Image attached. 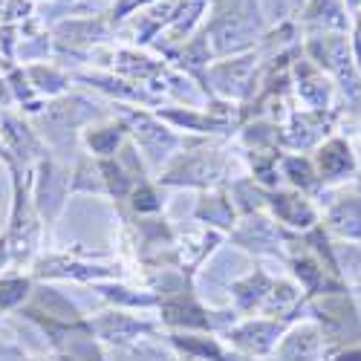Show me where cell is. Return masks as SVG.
I'll return each mask as SVG.
<instances>
[{
	"label": "cell",
	"instance_id": "cell-1",
	"mask_svg": "<svg viewBox=\"0 0 361 361\" xmlns=\"http://www.w3.org/2000/svg\"><path fill=\"white\" fill-rule=\"evenodd\" d=\"M263 20L257 0H214L212 20L205 26V38H212L217 55H234L255 44Z\"/></svg>",
	"mask_w": 361,
	"mask_h": 361
},
{
	"label": "cell",
	"instance_id": "cell-2",
	"mask_svg": "<svg viewBox=\"0 0 361 361\" xmlns=\"http://www.w3.org/2000/svg\"><path fill=\"white\" fill-rule=\"evenodd\" d=\"M312 312L318 318L315 326L321 329L324 344L336 347V353L361 344V315L347 292L321 295L318 300H312Z\"/></svg>",
	"mask_w": 361,
	"mask_h": 361
},
{
	"label": "cell",
	"instance_id": "cell-3",
	"mask_svg": "<svg viewBox=\"0 0 361 361\" xmlns=\"http://www.w3.org/2000/svg\"><path fill=\"white\" fill-rule=\"evenodd\" d=\"M307 52L315 61L318 70H326L333 73L341 87L347 90V96L355 99L358 93V67L353 61V49H350V41L344 32H318L310 38L307 44Z\"/></svg>",
	"mask_w": 361,
	"mask_h": 361
},
{
	"label": "cell",
	"instance_id": "cell-4",
	"mask_svg": "<svg viewBox=\"0 0 361 361\" xmlns=\"http://www.w3.org/2000/svg\"><path fill=\"white\" fill-rule=\"evenodd\" d=\"M315 173L321 179V185H329V183H341V179H350L358 173V157L353 154V147L347 139H326L318 150H315Z\"/></svg>",
	"mask_w": 361,
	"mask_h": 361
},
{
	"label": "cell",
	"instance_id": "cell-5",
	"mask_svg": "<svg viewBox=\"0 0 361 361\" xmlns=\"http://www.w3.org/2000/svg\"><path fill=\"white\" fill-rule=\"evenodd\" d=\"M324 223H326V231H333L336 237L361 243V191L336 197Z\"/></svg>",
	"mask_w": 361,
	"mask_h": 361
},
{
	"label": "cell",
	"instance_id": "cell-6",
	"mask_svg": "<svg viewBox=\"0 0 361 361\" xmlns=\"http://www.w3.org/2000/svg\"><path fill=\"white\" fill-rule=\"evenodd\" d=\"M252 70H255V55H243V58H231L217 67L208 70V75L214 78L217 93L223 96H246L252 90Z\"/></svg>",
	"mask_w": 361,
	"mask_h": 361
},
{
	"label": "cell",
	"instance_id": "cell-7",
	"mask_svg": "<svg viewBox=\"0 0 361 361\" xmlns=\"http://www.w3.org/2000/svg\"><path fill=\"white\" fill-rule=\"evenodd\" d=\"M220 165L208 154H188L183 159H176V165L159 176L165 185H208L212 179H217Z\"/></svg>",
	"mask_w": 361,
	"mask_h": 361
},
{
	"label": "cell",
	"instance_id": "cell-8",
	"mask_svg": "<svg viewBox=\"0 0 361 361\" xmlns=\"http://www.w3.org/2000/svg\"><path fill=\"white\" fill-rule=\"evenodd\" d=\"M269 205H272V212L281 223L292 226V228H300V231H307L318 223V214H315V208L310 205V200L304 194H289V191H272V194H266Z\"/></svg>",
	"mask_w": 361,
	"mask_h": 361
},
{
	"label": "cell",
	"instance_id": "cell-9",
	"mask_svg": "<svg viewBox=\"0 0 361 361\" xmlns=\"http://www.w3.org/2000/svg\"><path fill=\"white\" fill-rule=\"evenodd\" d=\"M321 350H324L321 329L315 324H300L278 347V358L281 361H318Z\"/></svg>",
	"mask_w": 361,
	"mask_h": 361
},
{
	"label": "cell",
	"instance_id": "cell-10",
	"mask_svg": "<svg viewBox=\"0 0 361 361\" xmlns=\"http://www.w3.org/2000/svg\"><path fill=\"white\" fill-rule=\"evenodd\" d=\"M300 20L310 29H318V32H347L350 29L344 0H310L300 12Z\"/></svg>",
	"mask_w": 361,
	"mask_h": 361
},
{
	"label": "cell",
	"instance_id": "cell-11",
	"mask_svg": "<svg viewBox=\"0 0 361 361\" xmlns=\"http://www.w3.org/2000/svg\"><path fill=\"white\" fill-rule=\"evenodd\" d=\"M283 324L281 321H249L243 326H237L228 333V338L246 353H255V355H263L275 347L278 336H281Z\"/></svg>",
	"mask_w": 361,
	"mask_h": 361
},
{
	"label": "cell",
	"instance_id": "cell-12",
	"mask_svg": "<svg viewBox=\"0 0 361 361\" xmlns=\"http://www.w3.org/2000/svg\"><path fill=\"white\" fill-rule=\"evenodd\" d=\"M298 93L312 110H326L329 99H333V81H329L315 64L298 61Z\"/></svg>",
	"mask_w": 361,
	"mask_h": 361
},
{
	"label": "cell",
	"instance_id": "cell-13",
	"mask_svg": "<svg viewBox=\"0 0 361 361\" xmlns=\"http://www.w3.org/2000/svg\"><path fill=\"white\" fill-rule=\"evenodd\" d=\"M133 122H136V139H139V145L147 150V157L154 159V162H159V159H165L168 157V150L171 147H176V136L173 133H168L165 128H159L154 118H147V116H136L133 113Z\"/></svg>",
	"mask_w": 361,
	"mask_h": 361
},
{
	"label": "cell",
	"instance_id": "cell-14",
	"mask_svg": "<svg viewBox=\"0 0 361 361\" xmlns=\"http://www.w3.org/2000/svg\"><path fill=\"white\" fill-rule=\"evenodd\" d=\"M237 243H243L246 249H257V252H272V255H281V234L278 228L263 220V217H249L243 231H237Z\"/></svg>",
	"mask_w": 361,
	"mask_h": 361
},
{
	"label": "cell",
	"instance_id": "cell-15",
	"mask_svg": "<svg viewBox=\"0 0 361 361\" xmlns=\"http://www.w3.org/2000/svg\"><path fill=\"white\" fill-rule=\"evenodd\" d=\"M269 289H272V281H269V278L260 272V269H257L255 275H249V278H243V281H237V283L231 286L234 300H237V307H240V310L263 307V300H266Z\"/></svg>",
	"mask_w": 361,
	"mask_h": 361
},
{
	"label": "cell",
	"instance_id": "cell-16",
	"mask_svg": "<svg viewBox=\"0 0 361 361\" xmlns=\"http://www.w3.org/2000/svg\"><path fill=\"white\" fill-rule=\"evenodd\" d=\"M107 32V23L104 20H73V23H61L55 29V35H58V41L61 44H81V47H87V44H93V41H99L102 35Z\"/></svg>",
	"mask_w": 361,
	"mask_h": 361
},
{
	"label": "cell",
	"instance_id": "cell-17",
	"mask_svg": "<svg viewBox=\"0 0 361 361\" xmlns=\"http://www.w3.org/2000/svg\"><path fill=\"white\" fill-rule=\"evenodd\" d=\"M283 176H289V183L298 185L300 191H318L321 179L315 173V165L304 157H283Z\"/></svg>",
	"mask_w": 361,
	"mask_h": 361
},
{
	"label": "cell",
	"instance_id": "cell-18",
	"mask_svg": "<svg viewBox=\"0 0 361 361\" xmlns=\"http://www.w3.org/2000/svg\"><path fill=\"white\" fill-rule=\"evenodd\" d=\"M125 133H128V125L125 122L107 125V128H96V130L90 128L87 136H84V142H87V147L93 150V154L107 157V154H116V147H118V142L125 139Z\"/></svg>",
	"mask_w": 361,
	"mask_h": 361
},
{
	"label": "cell",
	"instance_id": "cell-19",
	"mask_svg": "<svg viewBox=\"0 0 361 361\" xmlns=\"http://www.w3.org/2000/svg\"><path fill=\"white\" fill-rule=\"evenodd\" d=\"M197 217L208 220V223L228 226L234 220V212H231V202L223 194H214V197H202V202L197 205Z\"/></svg>",
	"mask_w": 361,
	"mask_h": 361
},
{
	"label": "cell",
	"instance_id": "cell-20",
	"mask_svg": "<svg viewBox=\"0 0 361 361\" xmlns=\"http://www.w3.org/2000/svg\"><path fill=\"white\" fill-rule=\"evenodd\" d=\"M133 208H136V212H159L162 202H159V197H157L154 188L142 185V188L133 191Z\"/></svg>",
	"mask_w": 361,
	"mask_h": 361
},
{
	"label": "cell",
	"instance_id": "cell-21",
	"mask_svg": "<svg viewBox=\"0 0 361 361\" xmlns=\"http://www.w3.org/2000/svg\"><path fill=\"white\" fill-rule=\"evenodd\" d=\"M350 49H353V61H355V67L361 70V12L355 15V29H353V44H350Z\"/></svg>",
	"mask_w": 361,
	"mask_h": 361
},
{
	"label": "cell",
	"instance_id": "cell-22",
	"mask_svg": "<svg viewBox=\"0 0 361 361\" xmlns=\"http://www.w3.org/2000/svg\"><path fill=\"white\" fill-rule=\"evenodd\" d=\"M125 58H128V61H139V55H130V52H125ZM139 70H142V73H154L157 67H154V64H139Z\"/></svg>",
	"mask_w": 361,
	"mask_h": 361
},
{
	"label": "cell",
	"instance_id": "cell-23",
	"mask_svg": "<svg viewBox=\"0 0 361 361\" xmlns=\"http://www.w3.org/2000/svg\"><path fill=\"white\" fill-rule=\"evenodd\" d=\"M4 260H6V240H0V266H4Z\"/></svg>",
	"mask_w": 361,
	"mask_h": 361
},
{
	"label": "cell",
	"instance_id": "cell-24",
	"mask_svg": "<svg viewBox=\"0 0 361 361\" xmlns=\"http://www.w3.org/2000/svg\"><path fill=\"white\" fill-rule=\"evenodd\" d=\"M344 6H350V9L358 12V9H361V0H344Z\"/></svg>",
	"mask_w": 361,
	"mask_h": 361
},
{
	"label": "cell",
	"instance_id": "cell-25",
	"mask_svg": "<svg viewBox=\"0 0 361 361\" xmlns=\"http://www.w3.org/2000/svg\"><path fill=\"white\" fill-rule=\"evenodd\" d=\"M355 176H358V191H361V159H358V173Z\"/></svg>",
	"mask_w": 361,
	"mask_h": 361
},
{
	"label": "cell",
	"instance_id": "cell-26",
	"mask_svg": "<svg viewBox=\"0 0 361 361\" xmlns=\"http://www.w3.org/2000/svg\"><path fill=\"white\" fill-rule=\"evenodd\" d=\"M355 289H358V292H361V281H358V283H355Z\"/></svg>",
	"mask_w": 361,
	"mask_h": 361
},
{
	"label": "cell",
	"instance_id": "cell-27",
	"mask_svg": "<svg viewBox=\"0 0 361 361\" xmlns=\"http://www.w3.org/2000/svg\"><path fill=\"white\" fill-rule=\"evenodd\" d=\"M0 154H4V147H0Z\"/></svg>",
	"mask_w": 361,
	"mask_h": 361
}]
</instances>
